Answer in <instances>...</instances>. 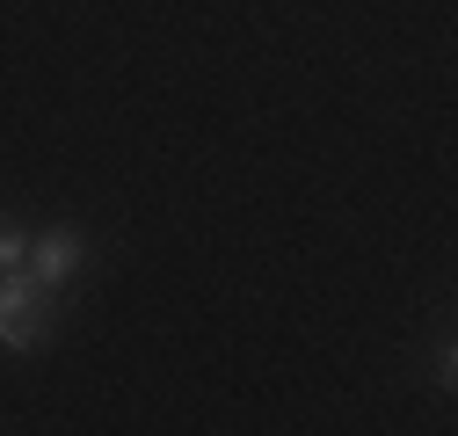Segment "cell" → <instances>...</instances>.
I'll return each mask as SVG.
<instances>
[{
    "instance_id": "1",
    "label": "cell",
    "mask_w": 458,
    "mask_h": 436,
    "mask_svg": "<svg viewBox=\"0 0 458 436\" xmlns=\"http://www.w3.org/2000/svg\"><path fill=\"white\" fill-rule=\"evenodd\" d=\"M51 335H59V291L37 284L30 269H8L0 277V349H44Z\"/></svg>"
},
{
    "instance_id": "2",
    "label": "cell",
    "mask_w": 458,
    "mask_h": 436,
    "mask_svg": "<svg viewBox=\"0 0 458 436\" xmlns=\"http://www.w3.org/2000/svg\"><path fill=\"white\" fill-rule=\"evenodd\" d=\"M22 269H30L37 284H51V291H59V284L73 277V269H81V233H73V226H51V233H37Z\"/></svg>"
},
{
    "instance_id": "3",
    "label": "cell",
    "mask_w": 458,
    "mask_h": 436,
    "mask_svg": "<svg viewBox=\"0 0 458 436\" xmlns=\"http://www.w3.org/2000/svg\"><path fill=\"white\" fill-rule=\"evenodd\" d=\"M22 262H30V233L15 226L8 211H0V277H8V269H22Z\"/></svg>"
}]
</instances>
